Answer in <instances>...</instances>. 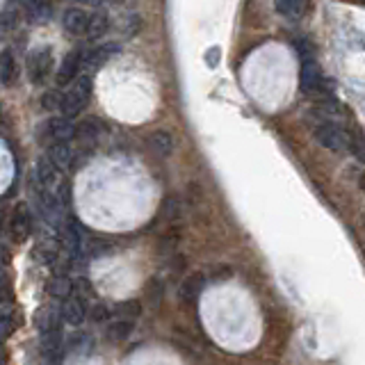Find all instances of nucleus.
<instances>
[{"label":"nucleus","instance_id":"obj_1","mask_svg":"<svg viewBox=\"0 0 365 365\" xmlns=\"http://www.w3.org/2000/svg\"><path fill=\"white\" fill-rule=\"evenodd\" d=\"M91 89H94V78L91 73H80L71 85H68L66 91H62V106H60V114L64 119H76L80 112H83L89 106L91 98Z\"/></svg>","mask_w":365,"mask_h":365},{"label":"nucleus","instance_id":"obj_2","mask_svg":"<svg viewBox=\"0 0 365 365\" xmlns=\"http://www.w3.org/2000/svg\"><path fill=\"white\" fill-rule=\"evenodd\" d=\"M299 87L308 96L319 98H334V80L327 78L319 64L313 60H302V73H299Z\"/></svg>","mask_w":365,"mask_h":365},{"label":"nucleus","instance_id":"obj_3","mask_svg":"<svg viewBox=\"0 0 365 365\" xmlns=\"http://www.w3.org/2000/svg\"><path fill=\"white\" fill-rule=\"evenodd\" d=\"M76 135V125L71 119H64V117H48L39 123L37 128V140L43 148L55 146V144H64V142H71Z\"/></svg>","mask_w":365,"mask_h":365},{"label":"nucleus","instance_id":"obj_4","mask_svg":"<svg viewBox=\"0 0 365 365\" xmlns=\"http://www.w3.org/2000/svg\"><path fill=\"white\" fill-rule=\"evenodd\" d=\"M313 135L319 144L329 148V151H336V153L347 151V128L340 121L319 119V123H315Z\"/></svg>","mask_w":365,"mask_h":365},{"label":"nucleus","instance_id":"obj_5","mask_svg":"<svg viewBox=\"0 0 365 365\" xmlns=\"http://www.w3.org/2000/svg\"><path fill=\"white\" fill-rule=\"evenodd\" d=\"M26 68H28V78H30V83H32V85H43V83H48V78H51L53 71H55V57H53V51H51V48H34V51L28 55Z\"/></svg>","mask_w":365,"mask_h":365},{"label":"nucleus","instance_id":"obj_6","mask_svg":"<svg viewBox=\"0 0 365 365\" xmlns=\"http://www.w3.org/2000/svg\"><path fill=\"white\" fill-rule=\"evenodd\" d=\"M83 66H85V51L83 48H73L71 53H66L62 57L60 66L55 68V85L60 89L71 85L73 80L80 76V71H83Z\"/></svg>","mask_w":365,"mask_h":365},{"label":"nucleus","instance_id":"obj_7","mask_svg":"<svg viewBox=\"0 0 365 365\" xmlns=\"http://www.w3.org/2000/svg\"><path fill=\"white\" fill-rule=\"evenodd\" d=\"M32 226H34V217L28 203H19L9 215V237L14 242H26V240L32 235Z\"/></svg>","mask_w":365,"mask_h":365},{"label":"nucleus","instance_id":"obj_8","mask_svg":"<svg viewBox=\"0 0 365 365\" xmlns=\"http://www.w3.org/2000/svg\"><path fill=\"white\" fill-rule=\"evenodd\" d=\"M89 302L85 297L80 294H71L68 299L62 302V308H60V317H62V324L66 327H83L85 319L89 317Z\"/></svg>","mask_w":365,"mask_h":365},{"label":"nucleus","instance_id":"obj_9","mask_svg":"<svg viewBox=\"0 0 365 365\" xmlns=\"http://www.w3.org/2000/svg\"><path fill=\"white\" fill-rule=\"evenodd\" d=\"M57 182H60V169L48 155H41L32 171V190H55Z\"/></svg>","mask_w":365,"mask_h":365},{"label":"nucleus","instance_id":"obj_10","mask_svg":"<svg viewBox=\"0 0 365 365\" xmlns=\"http://www.w3.org/2000/svg\"><path fill=\"white\" fill-rule=\"evenodd\" d=\"M85 228L80 226V222L76 220H66L62 224V247L66 249V254L71 258H78L85 254Z\"/></svg>","mask_w":365,"mask_h":365},{"label":"nucleus","instance_id":"obj_11","mask_svg":"<svg viewBox=\"0 0 365 365\" xmlns=\"http://www.w3.org/2000/svg\"><path fill=\"white\" fill-rule=\"evenodd\" d=\"M89 16L91 11H85L80 7H71L64 11L62 16V28L71 34V37H87V30H89Z\"/></svg>","mask_w":365,"mask_h":365},{"label":"nucleus","instance_id":"obj_12","mask_svg":"<svg viewBox=\"0 0 365 365\" xmlns=\"http://www.w3.org/2000/svg\"><path fill=\"white\" fill-rule=\"evenodd\" d=\"M123 48L119 41H103L101 46H96V48H91L85 53V66L87 68H96L101 64L110 62L114 55H119Z\"/></svg>","mask_w":365,"mask_h":365},{"label":"nucleus","instance_id":"obj_13","mask_svg":"<svg viewBox=\"0 0 365 365\" xmlns=\"http://www.w3.org/2000/svg\"><path fill=\"white\" fill-rule=\"evenodd\" d=\"M103 135V123L94 117H87L85 121H80L76 125V135L73 140H78L83 146H94Z\"/></svg>","mask_w":365,"mask_h":365},{"label":"nucleus","instance_id":"obj_14","mask_svg":"<svg viewBox=\"0 0 365 365\" xmlns=\"http://www.w3.org/2000/svg\"><path fill=\"white\" fill-rule=\"evenodd\" d=\"M146 148L155 158H169L174 153V137H171L167 130H153L146 137Z\"/></svg>","mask_w":365,"mask_h":365},{"label":"nucleus","instance_id":"obj_15","mask_svg":"<svg viewBox=\"0 0 365 365\" xmlns=\"http://www.w3.org/2000/svg\"><path fill=\"white\" fill-rule=\"evenodd\" d=\"M133 327H135V322H130V319L112 317L108 322V327H106V338L112 342V345H117V342L128 340V336L133 334Z\"/></svg>","mask_w":365,"mask_h":365},{"label":"nucleus","instance_id":"obj_16","mask_svg":"<svg viewBox=\"0 0 365 365\" xmlns=\"http://www.w3.org/2000/svg\"><path fill=\"white\" fill-rule=\"evenodd\" d=\"M46 155H48L51 160H53V165L57 167V169H68L73 165V158H76V151H73V146H71V142H64V144H55V146H48L46 148Z\"/></svg>","mask_w":365,"mask_h":365},{"label":"nucleus","instance_id":"obj_17","mask_svg":"<svg viewBox=\"0 0 365 365\" xmlns=\"http://www.w3.org/2000/svg\"><path fill=\"white\" fill-rule=\"evenodd\" d=\"M19 78V64H16V57L9 48H5L0 53V85H14Z\"/></svg>","mask_w":365,"mask_h":365},{"label":"nucleus","instance_id":"obj_18","mask_svg":"<svg viewBox=\"0 0 365 365\" xmlns=\"http://www.w3.org/2000/svg\"><path fill=\"white\" fill-rule=\"evenodd\" d=\"M203 277L201 274H192V277H187L185 281L180 283V288H178V297H180V302L182 304H194L199 299V294L203 292Z\"/></svg>","mask_w":365,"mask_h":365},{"label":"nucleus","instance_id":"obj_19","mask_svg":"<svg viewBox=\"0 0 365 365\" xmlns=\"http://www.w3.org/2000/svg\"><path fill=\"white\" fill-rule=\"evenodd\" d=\"M11 311H14V294H11V285L3 267V258H0V317L7 319Z\"/></svg>","mask_w":365,"mask_h":365},{"label":"nucleus","instance_id":"obj_20","mask_svg":"<svg viewBox=\"0 0 365 365\" xmlns=\"http://www.w3.org/2000/svg\"><path fill=\"white\" fill-rule=\"evenodd\" d=\"M274 7L285 19H302L311 7V0H274Z\"/></svg>","mask_w":365,"mask_h":365},{"label":"nucleus","instance_id":"obj_21","mask_svg":"<svg viewBox=\"0 0 365 365\" xmlns=\"http://www.w3.org/2000/svg\"><path fill=\"white\" fill-rule=\"evenodd\" d=\"M73 281L66 277V274H55V277L48 281V294L53 297V299L57 302H64L68 299V297L73 294Z\"/></svg>","mask_w":365,"mask_h":365},{"label":"nucleus","instance_id":"obj_22","mask_svg":"<svg viewBox=\"0 0 365 365\" xmlns=\"http://www.w3.org/2000/svg\"><path fill=\"white\" fill-rule=\"evenodd\" d=\"M347 151L354 153V158L365 163V135L361 133L359 125L347 128Z\"/></svg>","mask_w":365,"mask_h":365},{"label":"nucleus","instance_id":"obj_23","mask_svg":"<svg viewBox=\"0 0 365 365\" xmlns=\"http://www.w3.org/2000/svg\"><path fill=\"white\" fill-rule=\"evenodd\" d=\"M108 30H110V16L106 14V11H91L87 39H101Z\"/></svg>","mask_w":365,"mask_h":365},{"label":"nucleus","instance_id":"obj_24","mask_svg":"<svg viewBox=\"0 0 365 365\" xmlns=\"http://www.w3.org/2000/svg\"><path fill=\"white\" fill-rule=\"evenodd\" d=\"M140 315H142V302L140 299H125V302H119L117 308H114V317L130 319V322H135Z\"/></svg>","mask_w":365,"mask_h":365},{"label":"nucleus","instance_id":"obj_25","mask_svg":"<svg viewBox=\"0 0 365 365\" xmlns=\"http://www.w3.org/2000/svg\"><path fill=\"white\" fill-rule=\"evenodd\" d=\"M39 106L43 112H60L62 106V89L60 87H53V89H46L41 94Z\"/></svg>","mask_w":365,"mask_h":365},{"label":"nucleus","instance_id":"obj_26","mask_svg":"<svg viewBox=\"0 0 365 365\" xmlns=\"http://www.w3.org/2000/svg\"><path fill=\"white\" fill-rule=\"evenodd\" d=\"M37 254H39L43 265H53L57 254H60V245H57L55 240H51V242H48V240H43V242L37 247Z\"/></svg>","mask_w":365,"mask_h":365},{"label":"nucleus","instance_id":"obj_27","mask_svg":"<svg viewBox=\"0 0 365 365\" xmlns=\"http://www.w3.org/2000/svg\"><path fill=\"white\" fill-rule=\"evenodd\" d=\"M144 299L151 306H158L160 299H163V283H160L158 279H148L144 285Z\"/></svg>","mask_w":365,"mask_h":365},{"label":"nucleus","instance_id":"obj_28","mask_svg":"<svg viewBox=\"0 0 365 365\" xmlns=\"http://www.w3.org/2000/svg\"><path fill=\"white\" fill-rule=\"evenodd\" d=\"M89 317L94 319V322H110L114 317V308L110 304H91L89 306Z\"/></svg>","mask_w":365,"mask_h":365},{"label":"nucleus","instance_id":"obj_29","mask_svg":"<svg viewBox=\"0 0 365 365\" xmlns=\"http://www.w3.org/2000/svg\"><path fill=\"white\" fill-rule=\"evenodd\" d=\"M80 5H89V7H98V5H103L106 0H78Z\"/></svg>","mask_w":365,"mask_h":365},{"label":"nucleus","instance_id":"obj_30","mask_svg":"<svg viewBox=\"0 0 365 365\" xmlns=\"http://www.w3.org/2000/svg\"><path fill=\"white\" fill-rule=\"evenodd\" d=\"M217 55H220V51H217V48L208 53V64H210V66H215V64H217Z\"/></svg>","mask_w":365,"mask_h":365},{"label":"nucleus","instance_id":"obj_31","mask_svg":"<svg viewBox=\"0 0 365 365\" xmlns=\"http://www.w3.org/2000/svg\"><path fill=\"white\" fill-rule=\"evenodd\" d=\"M359 187L365 192V171H363V174H361V178H359Z\"/></svg>","mask_w":365,"mask_h":365},{"label":"nucleus","instance_id":"obj_32","mask_svg":"<svg viewBox=\"0 0 365 365\" xmlns=\"http://www.w3.org/2000/svg\"><path fill=\"white\" fill-rule=\"evenodd\" d=\"M3 32H5V26H3V23H0V37H3Z\"/></svg>","mask_w":365,"mask_h":365},{"label":"nucleus","instance_id":"obj_33","mask_svg":"<svg viewBox=\"0 0 365 365\" xmlns=\"http://www.w3.org/2000/svg\"><path fill=\"white\" fill-rule=\"evenodd\" d=\"M363 3H365V0H363Z\"/></svg>","mask_w":365,"mask_h":365}]
</instances>
